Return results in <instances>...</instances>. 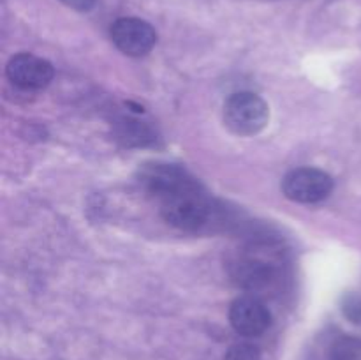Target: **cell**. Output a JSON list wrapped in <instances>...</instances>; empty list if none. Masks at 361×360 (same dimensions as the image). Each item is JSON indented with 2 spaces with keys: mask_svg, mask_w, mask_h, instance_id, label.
<instances>
[{
  "mask_svg": "<svg viewBox=\"0 0 361 360\" xmlns=\"http://www.w3.org/2000/svg\"><path fill=\"white\" fill-rule=\"evenodd\" d=\"M270 112L259 95L236 92L224 102V124L233 134L254 136L267 127Z\"/></svg>",
  "mask_w": 361,
  "mask_h": 360,
  "instance_id": "obj_1",
  "label": "cell"
},
{
  "mask_svg": "<svg viewBox=\"0 0 361 360\" xmlns=\"http://www.w3.org/2000/svg\"><path fill=\"white\" fill-rule=\"evenodd\" d=\"M140 184L157 200L164 201L168 198L201 189L197 180L183 168L166 162H150L140 169Z\"/></svg>",
  "mask_w": 361,
  "mask_h": 360,
  "instance_id": "obj_2",
  "label": "cell"
},
{
  "mask_svg": "<svg viewBox=\"0 0 361 360\" xmlns=\"http://www.w3.org/2000/svg\"><path fill=\"white\" fill-rule=\"evenodd\" d=\"M210 203L203 196L201 189L189 191L161 201V214L164 221L187 232L203 228L210 219Z\"/></svg>",
  "mask_w": 361,
  "mask_h": 360,
  "instance_id": "obj_3",
  "label": "cell"
},
{
  "mask_svg": "<svg viewBox=\"0 0 361 360\" xmlns=\"http://www.w3.org/2000/svg\"><path fill=\"white\" fill-rule=\"evenodd\" d=\"M282 191L296 203H319L334 191V179L323 169L296 168L284 176Z\"/></svg>",
  "mask_w": 361,
  "mask_h": 360,
  "instance_id": "obj_4",
  "label": "cell"
},
{
  "mask_svg": "<svg viewBox=\"0 0 361 360\" xmlns=\"http://www.w3.org/2000/svg\"><path fill=\"white\" fill-rule=\"evenodd\" d=\"M111 41L123 55L145 56L157 42V32L140 18H118L111 25Z\"/></svg>",
  "mask_w": 361,
  "mask_h": 360,
  "instance_id": "obj_5",
  "label": "cell"
},
{
  "mask_svg": "<svg viewBox=\"0 0 361 360\" xmlns=\"http://www.w3.org/2000/svg\"><path fill=\"white\" fill-rule=\"evenodd\" d=\"M9 81L23 90H39L48 87L55 76V69L48 60L32 53H18L6 67Z\"/></svg>",
  "mask_w": 361,
  "mask_h": 360,
  "instance_id": "obj_6",
  "label": "cell"
},
{
  "mask_svg": "<svg viewBox=\"0 0 361 360\" xmlns=\"http://www.w3.org/2000/svg\"><path fill=\"white\" fill-rule=\"evenodd\" d=\"M231 327L245 337H257L271 325V314L261 300L254 296H240L229 307Z\"/></svg>",
  "mask_w": 361,
  "mask_h": 360,
  "instance_id": "obj_7",
  "label": "cell"
},
{
  "mask_svg": "<svg viewBox=\"0 0 361 360\" xmlns=\"http://www.w3.org/2000/svg\"><path fill=\"white\" fill-rule=\"evenodd\" d=\"M277 275L274 263L259 256L238 258L231 265V277L238 286L245 289L267 288Z\"/></svg>",
  "mask_w": 361,
  "mask_h": 360,
  "instance_id": "obj_8",
  "label": "cell"
},
{
  "mask_svg": "<svg viewBox=\"0 0 361 360\" xmlns=\"http://www.w3.org/2000/svg\"><path fill=\"white\" fill-rule=\"evenodd\" d=\"M116 136H118L116 140H120L127 147H147L157 140L155 133L147 124L133 119L120 120L116 126Z\"/></svg>",
  "mask_w": 361,
  "mask_h": 360,
  "instance_id": "obj_9",
  "label": "cell"
},
{
  "mask_svg": "<svg viewBox=\"0 0 361 360\" xmlns=\"http://www.w3.org/2000/svg\"><path fill=\"white\" fill-rule=\"evenodd\" d=\"M330 360H361V339L342 337L331 346Z\"/></svg>",
  "mask_w": 361,
  "mask_h": 360,
  "instance_id": "obj_10",
  "label": "cell"
},
{
  "mask_svg": "<svg viewBox=\"0 0 361 360\" xmlns=\"http://www.w3.org/2000/svg\"><path fill=\"white\" fill-rule=\"evenodd\" d=\"M224 360H261V352L257 346L249 342H238L228 349Z\"/></svg>",
  "mask_w": 361,
  "mask_h": 360,
  "instance_id": "obj_11",
  "label": "cell"
},
{
  "mask_svg": "<svg viewBox=\"0 0 361 360\" xmlns=\"http://www.w3.org/2000/svg\"><path fill=\"white\" fill-rule=\"evenodd\" d=\"M342 313L351 323H361V296L356 293H348L342 296Z\"/></svg>",
  "mask_w": 361,
  "mask_h": 360,
  "instance_id": "obj_12",
  "label": "cell"
},
{
  "mask_svg": "<svg viewBox=\"0 0 361 360\" xmlns=\"http://www.w3.org/2000/svg\"><path fill=\"white\" fill-rule=\"evenodd\" d=\"M60 2L66 4L67 7H71V9L85 13V11H90L92 7L95 6V2H97V0H60Z\"/></svg>",
  "mask_w": 361,
  "mask_h": 360,
  "instance_id": "obj_13",
  "label": "cell"
}]
</instances>
